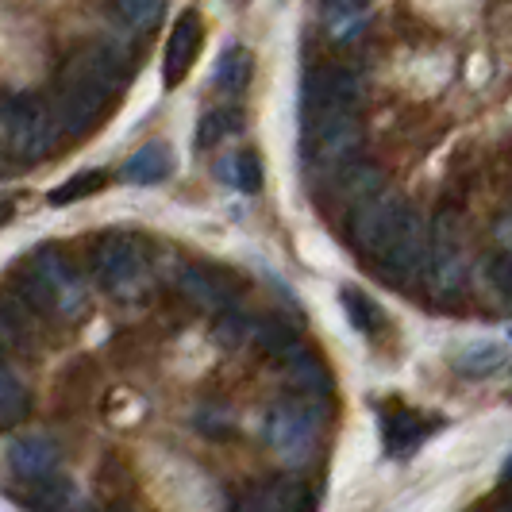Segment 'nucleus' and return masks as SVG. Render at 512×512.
Returning <instances> with one entry per match:
<instances>
[{"mask_svg":"<svg viewBox=\"0 0 512 512\" xmlns=\"http://www.w3.org/2000/svg\"><path fill=\"white\" fill-rule=\"evenodd\" d=\"M124 77H128V62H124V51L112 43H97L89 51L74 54L58 74V93H54L58 128L70 135H85L101 120V112Z\"/></svg>","mask_w":512,"mask_h":512,"instance_id":"obj_1","label":"nucleus"},{"mask_svg":"<svg viewBox=\"0 0 512 512\" xmlns=\"http://www.w3.org/2000/svg\"><path fill=\"white\" fill-rule=\"evenodd\" d=\"M20 297L39 316L70 320L85 308V285L70 258L54 247H43L20 266Z\"/></svg>","mask_w":512,"mask_h":512,"instance_id":"obj_2","label":"nucleus"},{"mask_svg":"<svg viewBox=\"0 0 512 512\" xmlns=\"http://www.w3.org/2000/svg\"><path fill=\"white\" fill-rule=\"evenodd\" d=\"M58 116L43 97H4L0 101V143L4 151L20 162H39L47 158L58 139Z\"/></svg>","mask_w":512,"mask_h":512,"instance_id":"obj_3","label":"nucleus"},{"mask_svg":"<svg viewBox=\"0 0 512 512\" xmlns=\"http://www.w3.org/2000/svg\"><path fill=\"white\" fill-rule=\"evenodd\" d=\"M308 135V158L312 166L320 170H343L362 143V120L359 108H328V112H316L305 120Z\"/></svg>","mask_w":512,"mask_h":512,"instance_id":"obj_4","label":"nucleus"},{"mask_svg":"<svg viewBox=\"0 0 512 512\" xmlns=\"http://www.w3.org/2000/svg\"><path fill=\"white\" fill-rule=\"evenodd\" d=\"M266 443L282 455L289 466H301L312 459L316 439H320V416L305 401H282L266 412Z\"/></svg>","mask_w":512,"mask_h":512,"instance_id":"obj_5","label":"nucleus"},{"mask_svg":"<svg viewBox=\"0 0 512 512\" xmlns=\"http://www.w3.org/2000/svg\"><path fill=\"white\" fill-rule=\"evenodd\" d=\"M424 285L436 297H455L466 285V251H462L459 228L439 216L436 224H428V255H424Z\"/></svg>","mask_w":512,"mask_h":512,"instance_id":"obj_6","label":"nucleus"},{"mask_svg":"<svg viewBox=\"0 0 512 512\" xmlns=\"http://www.w3.org/2000/svg\"><path fill=\"white\" fill-rule=\"evenodd\" d=\"M424 255H428V220L412 205H401L374 262L382 266L389 278H409V274L424 270Z\"/></svg>","mask_w":512,"mask_h":512,"instance_id":"obj_7","label":"nucleus"},{"mask_svg":"<svg viewBox=\"0 0 512 512\" xmlns=\"http://www.w3.org/2000/svg\"><path fill=\"white\" fill-rule=\"evenodd\" d=\"M89 266L97 274V282L108 289V293H135L143 285V274H147V262H143V251L131 235H101L93 243V255H89Z\"/></svg>","mask_w":512,"mask_h":512,"instance_id":"obj_8","label":"nucleus"},{"mask_svg":"<svg viewBox=\"0 0 512 512\" xmlns=\"http://www.w3.org/2000/svg\"><path fill=\"white\" fill-rule=\"evenodd\" d=\"M401 205H405V201H397V197L385 193V189L370 193V197L359 201V205H351V224H347V228H351L355 251H362L366 258H378V251H382L385 235H389V228H393V220H397Z\"/></svg>","mask_w":512,"mask_h":512,"instance_id":"obj_9","label":"nucleus"},{"mask_svg":"<svg viewBox=\"0 0 512 512\" xmlns=\"http://www.w3.org/2000/svg\"><path fill=\"white\" fill-rule=\"evenodd\" d=\"M362 81L347 66H320L305 81V120L328 108H359Z\"/></svg>","mask_w":512,"mask_h":512,"instance_id":"obj_10","label":"nucleus"},{"mask_svg":"<svg viewBox=\"0 0 512 512\" xmlns=\"http://www.w3.org/2000/svg\"><path fill=\"white\" fill-rule=\"evenodd\" d=\"M201 39H205L201 12L197 8H185L178 20H174V27H170V39H166V62H162L166 85H178L181 77L193 70L197 51H201Z\"/></svg>","mask_w":512,"mask_h":512,"instance_id":"obj_11","label":"nucleus"},{"mask_svg":"<svg viewBox=\"0 0 512 512\" xmlns=\"http://www.w3.org/2000/svg\"><path fill=\"white\" fill-rule=\"evenodd\" d=\"M178 289L189 305L205 308V312H220L231 305V285L205 266H185L178 274Z\"/></svg>","mask_w":512,"mask_h":512,"instance_id":"obj_12","label":"nucleus"},{"mask_svg":"<svg viewBox=\"0 0 512 512\" xmlns=\"http://www.w3.org/2000/svg\"><path fill=\"white\" fill-rule=\"evenodd\" d=\"M8 466L27 482H43L58 466V447L47 436H20L8 447Z\"/></svg>","mask_w":512,"mask_h":512,"instance_id":"obj_13","label":"nucleus"},{"mask_svg":"<svg viewBox=\"0 0 512 512\" xmlns=\"http://www.w3.org/2000/svg\"><path fill=\"white\" fill-rule=\"evenodd\" d=\"M370 4L374 0H324V31L339 43L362 35L370 20Z\"/></svg>","mask_w":512,"mask_h":512,"instance_id":"obj_14","label":"nucleus"},{"mask_svg":"<svg viewBox=\"0 0 512 512\" xmlns=\"http://www.w3.org/2000/svg\"><path fill=\"white\" fill-rule=\"evenodd\" d=\"M251 343L274 362H285L289 355L301 351V335L293 332L289 324H282V320H258V324H251Z\"/></svg>","mask_w":512,"mask_h":512,"instance_id":"obj_15","label":"nucleus"},{"mask_svg":"<svg viewBox=\"0 0 512 512\" xmlns=\"http://www.w3.org/2000/svg\"><path fill=\"white\" fill-rule=\"evenodd\" d=\"M170 174V151L162 143H147L124 162V181L131 185H158Z\"/></svg>","mask_w":512,"mask_h":512,"instance_id":"obj_16","label":"nucleus"},{"mask_svg":"<svg viewBox=\"0 0 512 512\" xmlns=\"http://www.w3.org/2000/svg\"><path fill=\"white\" fill-rule=\"evenodd\" d=\"M285 366V378L297 385V393H308V397H324L328 393V370H324V362L316 359V355H308L305 347L297 351V355H289L282 362Z\"/></svg>","mask_w":512,"mask_h":512,"instance_id":"obj_17","label":"nucleus"},{"mask_svg":"<svg viewBox=\"0 0 512 512\" xmlns=\"http://www.w3.org/2000/svg\"><path fill=\"white\" fill-rule=\"evenodd\" d=\"M424 436H428V424L409 409H397L385 420V447H389L393 455H409Z\"/></svg>","mask_w":512,"mask_h":512,"instance_id":"obj_18","label":"nucleus"},{"mask_svg":"<svg viewBox=\"0 0 512 512\" xmlns=\"http://www.w3.org/2000/svg\"><path fill=\"white\" fill-rule=\"evenodd\" d=\"M339 174V197L347 201V205H359L366 201L370 193H378L382 189V170L374 166V162H362V166H343V170H335Z\"/></svg>","mask_w":512,"mask_h":512,"instance_id":"obj_19","label":"nucleus"},{"mask_svg":"<svg viewBox=\"0 0 512 512\" xmlns=\"http://www.w3.org/2000/svg\"><path fill=\"white\" fill-rule=\"evenodd\" d=\"M27 416V389L20 385V378L4 366V351H0V428L20 424Z\"/></svg>","mask_w":512,"mask_h":512,"instance_id":"obj_20","label":"nucleus"},{"mask_svg":"<svg viewBox=\"0 0 512 512\" xmlns=\"http://www.w3.org/2000/svg\"><path fill=\"white\" fill-rule=\"evenodd\" d=\"M343 308H347V316H351V324H355L359 332H366V335L382 332L385 316L378 312V305H374L366 293H359V289H343Z\"/></svg>","mask_w":512,"mask_h":512,"instance_id":"obj_21","label":"nucleus"},{"mask_svg":"<svg viewBox=\"0 0 512 512\" xmlns=\"http://www.w3.org/2000/svg\"><path fill=\"white\" fill-rule=\"evenodd\" d=\"M104 181H108L104 170L74 174L70 181H62L58 189H51V205H74V201H85V197H93L97 189H104Z\"/></svg>","mask_w":512,"mask_h":512,"instance_id":"obj_22","label":"nucleus"},{"mask_svg":"<svg viewBox=\"0 0 512 512\" xmlns=\"http://www.w3.org/2000/svg\"><path fill=\"white\" fill-rule=\"evenodd\" d=\"M239 112H231V108H216V112H208L205 120H201V128H197V147L208 151V147H216L220 139H228L239 131Z\"/></svg>","mask_w":512,"mask_h":512,"instance_id":"obj_23","label":"nucleus"},{"mask_svg":"<svg viewBox=\"0 0 512 512\" xmlns=\"http://www.w3.org/2000/svg\"><path fill=\"white\" fill-rule=\"evenodd\" d=\"M501 362H505V351H501V347H493V343H478V347L462 351L455 366H459V374H466V378H486V374H493Z\"/></svg>","mask_w":512,"mask_h":512,"instance_id":"obj_24","label":"nucleus"},{"mask_svg":"<svg viewBox=\"0 0 512 512\" xmlns=\"http://www.w3.org/2000/svg\"><path fill=\"white\" fill-rule=\"evenodd\" d=\"M247 77H251V54L247 51H228L220 58V66H216V85L220 89H243L247 85Z\"/></svg>","mask_w":512,"mask_h":512,"instance_id":"obj_25","label":"nucleus"},{"mask_svg":"<svg viewBox=\"0 0 512 512\" xmlns=\"http://www.w3.org/2000/svg\"><path fill=\"white\" fill-rule=\"evenodd\" d=\"M231 181L243 189V193H258L262 189V162L255 151H239L231 158Z\"/></svg>","mask_w":512,"mask_h":512,"instance_id":"obj_26","label":"nucleus"},{"mask_svg":"<svg viewBox=\"0 0 512 512\" xmlns=\"http://www.w3.org/2000/svg\"><path fill=\"white\" fill-rule=\"evenodd\" d=\"M166 0H116V12L128 27H151L162 16Z\"/></svg>","mask_w":512,"mask_h":512,"instance_id":"obj_27","label":"nucleus"},{"mask_svg":"<svg viewBox=\"0 0 512 512\" xmlns=\"http://www.w3.org/2000/svg\"><path fill=\"white\" fill-rule=\"evenodd\" d=\"M251 324H255V320H247L243 312H224L220 324H216V339H220L224 347H243V343L251 339Z\"/></svg>","mask_w":512,"mask_h":512,"instance_id":"obj_28","label":"nucleus"},{"mask_svg":"<svg viewBox=\"0 0 512 512\" xmlns=\"http://www.w3.org/2000/svg\"><path fill=\"white\" fill-rule=\"evenodd\" d=\"M489 282L497 293L512 297V251H501V255L489 258Z\"/></svg>","mask_w":512,"mask_h":512,"instance_id":"obj_29","label":"nucleus"},{"mask_svg":"<svg viewBox=\"0 0 512 512\" xmlns=\"http://www.w3.org/2000/svg\"><path fill=\"white\" fill-rule=\"evenodd\" d=\"M497 239H501V243H505V247L512 251V216H505V220L497 224Z\"/></svg>","mask_w":512,"mask_h":512,"instance_id":"obj_30","label":"nucleus"},{"mask_svg":"<svg viewBox=\"0 0 512 512\" xmlns=\"http://www.w3.org/2000/svg\"><path fill=\"white\" fill-rule=\"evenodd\" d=\"M8 216H12V205H8V201H0V224H4Z\"/></svg>","mask_w":512,"mask_h":512,"instance_id":"obj_31","label":"nucleus"}]
</instances>
